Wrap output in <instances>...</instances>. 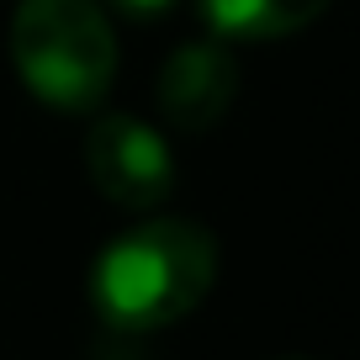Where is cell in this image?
I'll return each instance as SVG.
<instances>
[{
    "label": "cell",
    "mask_w": 360,
    "mask_h": 360,
    "mask_svg": "<svg viewBox=\"0 0 360 360\" xmlns=\"http://www.w3.org/2000/svg\"><path fill=\"white\" fill-rule=\"evenodd\" d=\"M217 281V238L191 217H148L90 265V302L122 334H154L202 307Z\"/></svg>",
    "instance_id": "cell-1"
},
{
    "label": "cell",
    "mask_w": 360,
    "mask_h": 360,
    "mask_svg": "<svg viewBox=\"0 0 360 360\" xmlns=\"http://www.w3.org/2000/svg\"><path fill=\"white\" fill-rule=\"evenodd\" d=\"M11 64L53 112L101 106L117 75V37L96 0H22L11 16Z\"/></svg>",
    "instance_id": "cell-2"
},
{
    "label": "cell",
    "mask_w": 360,
    "mask_h": 360,
    "mask_svg": "<svg viewBox=\"0 0 360 360\" xmlns=\"http://www.w3.org/2000/svg\"><path fill=\"white\" fill-rule=\"evenodd\" d=\"M85 169L106 202L133 207V212H148V207L169 202V191H175V159H169L165 138L122 112L96 117L85 138Z\"/></svg>",
    "instance_id": "cell-3"
},
{
    "label": "cell",
    "mask_w": 360,
    "mask_h": 360,
    "mask_svg": "<svg viewBox=\"0 0 360 360\" xmlns=\"http://www.w3.org/2000/svg\"><path fill=\"white\" fill-rule=\"evenodd\" d=\"M238 90V69L217 43H186L159 69V112L186 133L223 122Z\"/></svg>",
    "instance_id": "cell-4"
},
{
    "label": "cell",
    "mask_w": 360,
    "mask_h": 360,
    "mask_svg": "<svg viewBox=\"0 0 360 360\" xmlns=\"http://www.w3.org/2000/svg\"><path fill=\"white\" fill-rule=\"evenodd\" d=\"M328 11V0H202V16L223 37H286Z\"/></svg>",
    "instance_id": "cell-5"
},
{
    "label": "cell",
    "mask_w": 360,
    "mask_h": 360,
    "mask_svg": "<svg viewBox=\"0 0 360 360\" xmlns=\"http://www.w3.org/2000/svg\"><path fill=\"white\" fill-rule=\"evenodd\" d=\"M106 6H117V11H127V16H159L169 0H106Z\"/></svg>",
    "instance_id": "cell-6"
},
{
    "label": "cell",
    "mask_w": 360,
    "mask_h": 360,
    "mask_svg": "<svg viewBox=\"0 0 360 360\" xmlns=\"http://www.w3.org/2000/svg\"><path fill=\"white\" fill-rule=\"evenodd\" d=\"M281 360H302V355H281Z\"/></svg>",
    "instance_id": "cell-7"
}]
</instances>
